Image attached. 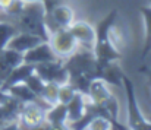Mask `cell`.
Segmentation results:
<instances>
[{"mask_svg": "<svg viewBox=\"0 0 151 130\" xmlns=\"http://www.w3.org/2000/svg\"><path fill=\"white\" fill-rule=\"evenodd\" d=\"M68 72V82L78 92L87 95L90 82L99 78V63L91 48L78 47L66 60H63Z\"/></svg>", "mask_w": 151, "mask_h": 130, "instance_id": "1", "label": "cell"}, {"mask_svg": "<svg viewBox=\"0 0 151 130\" xmlns=\"http://www.w3.org/2000/svg\"><path fill=\"white\" fill-rule=\"evenodd\" d=\"M116 19H117V9H113L96 26V41L93 45V51L99 66H104L106 63L122 59V53L116 45V38L111 37Z\"/></svg>", "mask_w": 151, "mask_h": 130, "instance_id": "2", "label": "cell"}, {"mask_svg": "<svg viewBox=\"0 0 151 130\" xmlns=\"http://www.w3.org/2000/svg\"><path fill=\"white\" fill-rule=\"evenodd\" d=\"M4 21L10 22L18 29V32H28L37 35L43 41H49L50 38L44 22V6L41 1H25L22 9L15 16L6 18Z\"/></svg>", "mask_w": 151, "mask_h": 130, "instance_id": "3", "label": "cell"}, {"mask_svg": "<svg viewBox=\"0 0 151 130\" xmlns=\"http://www.w3.org/2000/svg\"><path fill=\"white\" fill-rule=\"evenodd\" d=\"M122 88L125 89L126 95V105H128V127L129 129H151L150 120L144 117L141 108L138 105L137 94L134 82L123 73L122 76Z\"/></svg>", "mask_w": 151, "mask_h": 130, "instance_id": "4", "label": "cell"}, {"mask_svg": "<svg viewBox=\"0 0 151 130\" xmlns=\"http://www.w3.org/2000/svg\"><path fill=\"white\" fill-rule=\"evenodd\" d=\"M73 19H75L73 10L66 3L57 4L53 9L44 12V22H46V28L49 34L57 29H62V28H69Z\"/></svg>", "mask_w": 151, "mask_h": 130, "instance_id": "5", "label": "cell"}, {"mask_svg": "<svg viewBox=\"0 0 151 130\" xmlns=\"http://www.w3.org/2000/svg\"><path fill=\"white\" fill-rule=\"evenodd\" d=\"M34 72L44 81L57 85H63L68 82V72L63 64V59H56L51 61L40 63L34 66Z\"/></svg>", "mask_w": 151, "mask_h": 130, "instance_id": "6", "label": "cell"}, {"mask_svg": "<svg viewBox=\"0 0 151 130\" xmlns=\"http://www.w3.org/2000/svg\"><path fill=\"white\" fill-rule=\"evenodd\" d=\"M49 44L53 48L54 54L60 59L70 56L78 48V43H76L75 37L72 35V32L69 31V28H62V29L51 32Z\"/></svg>", "mask_w": 151, "mask_h": 130, "instance_id": "7", "label": "cell"}, {"mask_svg": "<svg viewBox=\"0 0 151 130\" xmlns=\"http://www.w3.org/2000/svg\"><path fill=\"white\" fill-rule=\"evenodd\" d=\"M46 121V110L37 102H24L18 117V126L21 127H38Z\"/></svg>", "mask_w": 151, "mask_h": 130, "instance_id": "8", "label": "cell"}, {"mask_svg": "<svg viewBox=\"0 0 151 130\" xmlns=\"http://www.w3.org/2000/svg\"><path fill=\"white\" fill-rule=\"evenodd\" d=\"M69 31L75 37L78 47L93 50V45H94V41H96V28H93L90 24H87L84 21H78V22L73 21L69 26Z\"/></svg>", "mask_w": 151, "mask_h": 130, "instance_id": "9", "label": "cell"}, {"mask_svg": "<svg viewBox=\"0 0 151 130\" xmlns=\"http://www.w3.org/2000/svg\"><path fill=\"white\" fill-rule=\"evenodd\" d=\"M56 59H60V57H57L54 54L49 41H41L35 47H32L31 50H28L27 53H24V63H28L32 66L40 64V63H46V61H51Z\"/></svg>", "mask_w": 151, "mask_h": 130, "instance_id": "10", "label": "cell"}, {"mask_svg": "<svg viewBox=\"0 0 151 130\" xmlns=\"http://www.w3.org/2000/svg\"><path fill=\"white\" fill-rule=\"evenodd\" d=\"M21 63H24V54L7 47L0 51V85L7 78L10 70L19 66Z\"/></svg>", "mask_w": 151, "mask_h": 130, "instance_id": "11", "label": "cell"}, {"mask_svg": "<svg viewBox=\"0 0 151 130\" xmlns=\"http://www.w3.org/2000/svg\"><path fill=\"white\" fill-rule=\"evenodd\" d=\"M41 41L43 40L40 37H37V35H32V34H28V32H16L10 38V41L7 43L6 47L24 54L28 50H31L32 47H35L37 44H40Z\"/></svg>", "mask_w": 151, "mask_h": 130, "instance_id": "12", "label": "cell"}, {"mask_svg": "<svg viewBox=\"0 0 151 130\" xmlns=\"http://www.w3.org/2000/svg\"><path fill=\"white\" fill-rule=\"evenodd\" d=\"M122 67L119 66V60L106 63L104 66H99V78L103 79L107 85H114V86L122 88Z\"/></svg>", "mask_w": 151, "mask_h": 130, "instance_id": "13", "label": "cell"}, {"mask_svg": "<svg viewBox=\"0 0 151 130\" xmlns=\"http://www.w3.org/2000/svg\"><path fill=\"white\" fill-rule=\"evenodd\" d=\"M34 73V66L32 64H28V63H21L19 66H16L15 69L10 70V73L7 75V78L3 81V84L0 85V89L6 91L9 86L15 85V84H21V82H25V79Z\"/></svg>", "mask_w": 151, "mask_h": 130, "instance_id": "14", "label": "cell"}, {"mask_svg": "<svg viewBox=\"0 0 151 130\" xmlns=\"http://www.w3.org/2000/svg\"><path fill=\"white\" fill-rule=\"evenodd\" d=\"M85 102H87V96L81 92H76L72 99L66 104V117H68V123L76 121L79 120L84 113H85ZM66 123V124H68Z\"/></svg>", "mask_w": 151, "mask_h": 130, "instance_id": "15", "label": "cell"}, {"mask_svg": "<svg viewBox=\"0 0 151 130\" xmlns=\"http://www.w3.org/2000/svg\"><path fill=\"white\" fill-rule=\"evenodd\" d=\"M90 101L93 102H97V104H103L107 98L111 96L110 94V89L107 86V84L100 79V78H96L90 82V86L87 91V95H85Z\"/></svg>", "mask_w": 151, "mask_h": 130, "instance_id": "16", "label": "cell"}, {"mask_svg": "<svg viewBox=\"0 0 151 130\" xmlns=\"http://www.w3.org/2000/svg\"><path fill=\"white\" fill-rule=\"evenodd\" d=\"M46 121L50 124L51 127L63 129V127L66 126V123H68L66 104H62V102L53 104L50 108L46 111Z\"/></svg>", "mask_w": 151, "mask_h": 130, "instance_id": "17", "label": "cell"}, {"mask_svg": "<svg viewBox=\"0 0 151 130\" xmlns=\"http://www.w3.org/2000/svg\"><path fill=\"white\" fill-rule=\"evenodd\" d=\"M141 15L144 21V29H145V37H144V47H142V60L150 54L151 51V6H142L141 7Z\"/></svg>", "mask_w": 151, "mask_h": 130, "instance_id": "18", "label": "cell"}, {"mask_svg": "<svg viewBox=\"0 0 151 130\" xmlns=\"http://www.w3.org/2000/svg\"><path fill=\"white\" fill-rule=\"evenodd\" d=\"M18 32V29L7 21H0V51L6 48L10 38Z\"/></svg>", "mask_w": 151, "mask_h": 130, "instance_id": "19", "label": "cell"}, {"mask_svg": "<svg viewBox=\"0 0 151 130\" xmlns=\"http://www.w3.org/2000/svg\"><path fill=\"white\" fill-rule=\"evenodd\" d=\"M59 86H60V85H57V84L46 82V85L43 88V92H41L40 98H43L44 101H47V102H50V104H56V102H57Z\"/></svg>", "mask_w": 151, "mask_h": 130, "instance_id": "20", "label": "cell"}, {"mask_svg": "<svg viewBox=\"0 0 151 130\" xmlns=\"http://www.w3.org/2000/svg\"><path fill=\"white\" fill-rule=\"evenodd\" d=\"M24 84H27V86L29 88L35 95H41V92H43V88H44V85H46V82L34 72V73H31L27 79H25V82Z\"/></svg>", "mask_w": 151, "mask_h": 130, "instance_id": "21", "label": "cell"}, {"mask_svg": "<svg viewBox=\"0 0 151 130\" xmlns=\"http://www.w3.org/2000/svg\"><path fill=\"white\" fill-rule=\"evenodd\" d=\"M76 92H78V91L72 86L69 82H66V84L60 85V86H59V94H57V102L68 104Z\"/></svg>", "mask_w": 151, "mask_h": 130, "instance_id": "22", "label": "cell"}, {"mask_svg": "<svg viewBox=\"0 0 151 130\" xmlns=\"http://www.w3.org/2000/svg\"><path fill=\"white\" fill-rule=\"evenodd\" d=\"M87 127H88V129H111L113 124H111L107 119H104V117H94V119L88 123Z\"/></svg>", "mask_w": 151, "mask_h": 130, "instance_id": "23", "label": "cell"}, {"mask_svg": "<svg viewBox=\"0 0 151 130\" xmlns=\"http://www.w3.org/2000/svg\"><path fill=\"white\" fill-rule=\"evenodd\" d=\"M13 1H15V0H0V10H1V12H6Z\"/></svg>", "mask_w": 151, "mask_h": 130, "instance_id": "24", "label": "cell"}, {"mask_svg": "<svg viewBox=\"0 0 151 130\" xmlns=\"http://www.w3.org/2000/svg\"><path fill=\"white\" fill-rule=\"evenodd\" d=\"M141 72L147 76V81H148V85H151V67H142Z\"/></svg>", "mask_w": 151, "mask_h": 130, "instance_id": "25", "label": "cell"}, {"mask_svg": "<svg viewBox=\"0 0 151 130\" xmlns=\"http://www.w3.org/2000/svg\"><path fill=\"white\" fill-rule=\"evenodd\" d=\"M22 1H27V3H29V1H43V0H22Z\"/></svg>", "mask_w": 151, "mask_h": 130, "instance_id": "26", "label": "cell"}, {"mask_svg": "<svg viewBox=\"0 0 151 130\" xmlns=\"http://www.w3.org/2000/svg\"><path fill=\"white\" fill-rule=\"evenodd\" d=\"M148 86H150V89H151V85H148Z\"/></svg>", "mask_w": 151, "mask_h": 130, "instance_id": "27", "label": "cell"}, {"mask_svg": "<svg viewBox=\"0 0 151 130\" xmlns=\"http://www.w3.org/2000/svg\"><path fill=\"white\" fill-rule=\"evenodd\" d=\"M150 3H151V0H150Z\"/></svg>", "mask_w": 151, "mask_h": 130, "instance_id": "28", "label": "cell"}]
</instances>
